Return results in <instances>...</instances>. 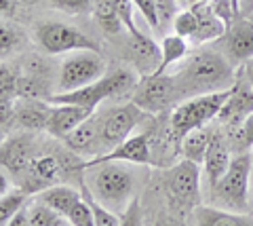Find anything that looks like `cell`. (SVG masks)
Instances as JSON below:
<instances>
[{
	"label": "cell",
	"mask_w": 253,
	"mask_h": 226,
	"mask_svg": "<svg viewBox=\"0 0 253 226\" xmlns=\"http://www.w3.org/2000/svg\"><path fill=\"white\" fill-rule=\"evenodd\" d=\"M173 76L175 83V102L207 95V93L226 91L234 87L236 74L230 59L219 51H196L190 55Z\"/></svg>",
	"instance_id": "cell-1"
},
{
	"label": "cell",
	"mask_w": 253,
	"mask_h": 226,
	"mask_svg": "<svg viewBox=\"0 0 253 226\" xmlns=\"http://www.w3.org/2000/svg\"><path fill=\"white\" fill-rule=\"evenodd\" d=\"M83 169H95L89 190L93 197L104 207L112 209L114 214L121 216L131 201L135 199V178L126 167L121 165V161H108L97 163V165H83Z\"/></svg>",
	"instance_id": "cell-2"
},
{
	"label": "cell",
	"mask_w": 253,
	"mask_h": 226,
	"mask_svg": "<svg viewBox=\"0 0 253 226\" xmlns=\"http://www.w3.org/2000/svg\"><path fill=\"white\" fill-rule=\"evenodd\" d=\"M230 91L232 89L207 93V95H196V97L184 99V102H179L173 108L169 127H171L173 139L177 142V148H179L181 137H184L188 131L207 127L213 119H217L221 108H224L228 97H230Z\"/></svg>",
	"instance_id": "cell-3"
},
{
	"label": "cell",
	"mask_w": 253,
	"mask_h": 226,
	"mask_svg": "<svg viewBox=\"0 0 253 226\" xmlns=\"http://www.w3.org/2000/svg\"><path fill=\"white\" fill-rule=\"evenodd\" d=\"M251 165H253V157L249 152L236 154V157H232L228 171L213 184L215 197L224 205V209H232V212H245L247 209Z\"/></svg>",
	"instance_id": "cell-4"
},
{
	"label": "cell",
	"mask_w": 253,
	"mask_h": 226,
	"mask_svg": "<svg viewBox=\"0 0 253 226\" xmlns=\"http://www.w3.org/2000/svg\"><path fill=\"white\" fill-rule=\"evenodd\" d=\"M146 112L133 102L116 104L106 114H101V131H99V154H106L121 146L126 137L133 136L135 127L146 119ZM97 154V157H99ZM95 159V157H93Z\"/></svg>",
	"instance_id": "cell-5"
},
{
	"label": "cell",
	"mask_w": 253,
	"mask_h": 226,
	"mask_svg": "<svg viewBox=\"0 0 253 226\" xmlns=\"http://www.w3.org/2000/svg\"><path fill=\"white\" fill-rule=\"evenodd\" d=\"M101 76H106V61L97 51L93 49L74 51L63 59V64L59 68L57 87H59V93L74 91L99 81Z\"/></svg>",
	"instance_id": "cell-6"
},
{
	"label": "cell",
	"mask_w": 253,
	"mask_h": 226,
	"mask_svg": "<svg viewBox=\"0 0 253 226\" xmlns=\"http://www.w3.org/2000/svg\"><path fill=\"white\" fill-rule=\"evenodd\" d=\"M34 38L38 46L49 53V55H61V53H74L83 49H93L97 51V46L86 34H83L81 30H76L68 23L59 21H46L41 23L34 30Z\"/></svg>",
	"instance_id": "cell-7"
},
{
	"label": "cell",
	"mask_w": 253,
	"mask_h": 226,
	"mask_svg": "<svg viewBox=\"0 0 253 226\" xmlns=\"http://www.w3.org/2000/svg\"><path fill=\"white\" fill-rule=\"evenodd\" d=\"M131 102L146 114H161L171 102H175V83L171 74H146L141 76Z\"/></svg>",
	"instance_id": "cell-8"
},
{
	"label": "cell",
	"mask_w": 253,
	"mask_h": 226,
	"mask_svg": "<svg viewBox=\"0 0 253 226\" xmlns=\"http://www.w3.org/2000/svg\"><path fill=\"white\" fill-rule=\"evenodd\" d=\"M167 190L171 199L184 209H194L201 205V167L199 163L181 159L171 167L167 176Z\"/></svg>",
	"instance_id": "cell-9"
},
{
	"label": "cell",
	"mask_w": 253,
	"mask_h": 226,
	"mask_svg": "<svg viewBox=\"0 0 253 226\" xmlns=\"http://www.w3.org/2000/svg\"><path fill=\"white\" fill-rule=\"evenodd\" d=\"M66 165L53 154H34L30 165L23 171V184L28 186L26 192H41L53 184H59V178L63 176Z\"/></svg>",
	"instance_id": "cell-10"
},
{
	"label": "cell",
	"mask_w": 253,
	"mask_h": 226,
	"mask_svg": "<svg viewBox=\"0 0 253 226\" xmlns=\"http://www.w3.org/2000/svg\"><path fill=\"white\" fill-rule=\"evenodd\" d=\"M34 131H23L2 139L0 144V167L13 176H21L34 157Z\"/></svg>",
	"instance_id": "cell-11"
},
{
	"label": "cell",
	"mask_w": 253,
	"mask_h": 226,
	"mask_svg": "<svg viewBox=\"0 0 253 226\" xmlns=\"http://www.w3.org/2000/svg\"><path fill=\"white\" fill-rule=\"evenodd\" d=\"M108 161H121V163H135V165H150L152 163V146H150V136L148 134H133L126 137L121 146L106 154L91 159L84 165H97V163H108Z\"/></svg>",
	"instance_id": "cell-12"
},
{
	"label": "cell",
	"mask_w": 253,
	"mask_h": 226,
	"mask_svg": "<svg viewBox=\"0 0 253 226\" xmlns=\"http://www.w3.org/2000/svg\"><path fill=\"white\" fill-rule=\"evenodd\" d=\"M253 112V87L251 83L245 79L239 72L234 81V87L230 91V97L221 108V112L217 119H221V123H226L228 127H236L245 121V116H249Z\"/></svg>",
	"instance_id": "cell-13"
},
{
	"label": "cell",
	"mask_w": 253,
	"mask_h": 226,
	"mask_svg": "<svg viewBox=\"0 0 253 226\" xmlns=\"http://www.w3.org/2000/svg\"><path fill=\"white\" fill-rule=\"evenodd\" d=\"M93 112L95 110H89V108H83V106H74V104H51L49 123H46L44 131L57 139H66L78 125L84 123Z\"/></svg>",
	"instance_id": "cell-14"
},
{
	"label": "cell",
	"mask_w": 253,
	"mask_h": 226,
	"mask_svg": "<svg viewBox=\"0 0 253 226\" xmlns=\"http://www.w3.org/2000/svg\"><path fill=\"white\" fill-rule=\"evenodd\" d=\"M230 161H232L230 142H228L226 136L221 134V131H213L211 139H209L207 154H205V161H203L205 176H207V180H209L211 186L228 171V167H230Z\"/></svg>",
	"instance_id": "cell-15"
},
{
	"label": "cell",
	"mask_w": 253,
	"mask_h": 226,
	"mask_svg": "<svg viewBox=\"0 0 253 226\" xmlns=\"http://www.w3.org/2000/svg\"><path fill=\"white\" fill-rule=\"evenodd\" d=\"M196 13V30L190 41L196 45H205V43H213L219 41L221 36L228 32V23L217 15V11L211 6V2H203V4H194Z\"/></svg>",
	"instance_id": "cell-16"
},
{
	"label": "cell",
	"mask_w": 253,
	"mask_h": 226,
	"mask_svg": "<svg viewBox=\"0 0 253 226\" xmlns=\"http://www.w3.org/2000/svg\"><path fill=\"white\" fill-rule=\"evenodd\" d=\"M194 226H253V214L232 212L215 205H196L192 209Z\"/></svg>",
	"instance_id": "cell-17"
},
{
	"label": "cell",
	"mask_w": 253,
	"mask_h": 226,
	"mask_svg": "<svg viewBox=\"0 0 253 226\" xmlns=\"http://www.w3.org/2000/svg\"><path fill=\"white\" fill-rule=\"evenodd\" d=\"M99 131H101V114H91L84 123H81L78 127L70 134L63 142L70 150H74L78 154H97L99 152Z\"/></svg>",
	"instance_id": "cell-18"
},
{
	"label": "cell",
	"mask_w": 253,
	"mask_h": 226,
	"mask_svg": "<svg viewBox=\"0 0 253 226\" xmlns=\"http://www.w3.org/2000/svg\"><path fill=\"white\" fill-rule=\"evenodd\" d=\"M51 104L44 99H21L15 104V123L26 131H44Z\"/></svg>",
	"instance_id": "cell-19"
},
{
	"label": "cell",
	"mask_w": 253,
	"mask_h": 226,
	"mask_svg": "<svg viewBox=\"0 0 253 226\" xmlns=\"http://www.w3.org/2000/svg\"><path fill=\"white\" fill-rule=\"evenodd\" d=\"M131 55L135 70L141 76L154 74L158 64H161V46H156L148 36L137 34L131 36Z\"/></svg>",
	"instance_id": "cell-20"
},
{
	"label": "cell",
	"mask_w": 253,
	"mask_h": 226,
	"mask_svg": "<svg viewBox=\"0 0 253 226\" xmlns=\"http://www.w3.org/2000/svg\"><path fill=\"white\" fill-rule=\"evenodd\" d=\"M36 201L49 205L51 209H55V212L61 214L63 218H68V214L72 212V207L81 201V190L72 188V186H66V184H53L49 188L38 192Z\"/></svg>",
	"instance_id": "cell-21"
},
{
	"label": "cell",
	"mask_w": 253,
	"mask_h": 226,
	"mask_svg": "<svg viewBox=\"0 0 253 226\" xmlns=\"http://www.w3.org/2000/svg\"><path fill=\"white\" fill-rule=\"evenodd\" d=\"M228 53L234 61L245 64L253 59V21H239L228 36Z\"/></svg>",
	"instance_id": "cell-22"
},
{
	"label": "cell",
	"mask_w": 253,
	"mask_h": 226,
	"mask_svg": "<svg viewBox=\"0 0 253 226\" xmlns=\"http://www.w3.org/2000/svg\"><path fill=\"white\" fill-rule=\"evenodd\" d=\"M209 139H211V134L205 127L188 131V134L181 137V142H179L181 157L188 159V161H192V163H199V165H203L205 154H207V148H209Z\"/></svg>",
	"instance_id": "cell-23"
},
{
	"label": "cell",
	"mask_w": 253,
	"mask_h": 226,
	"mask_svg": "<svg viewBox=\"0 0 253 226\" xmlns=\"http://www.w3.org/2000/svg\"><path fill=\"white\" fill-rule=\"evenodd\" d=\"M188 55V41L177 34H167L161 43V64L154 74H167L173 64H179Z\"/></svg>",
	"instance_id": "cell-24"
},
{
	"label": "cell",
	"mask_w": 253,
	"mask_h": 226,
	"mask_svg": "<svg viewBox=\"0 0 253 226\" xmlns=\"http://www.w3.org/2000/svg\"><path fill=\"white\" fill-rule=\"evenodd\" d=\"M26 45V32L11 21L0 19V64L17 55Z\"/></svg>",
	"instance_id": "cell-25"
},
{
	"label": "cell",
	"mask_w": 253,
	"mask_h": 226,
	"mask_svg": "<svg viewBox=\"0 0 253 226\" xmlns=\"http://www.w3.org/2000/svg\"><path fill=\"white\" fill-rule=\"evenodd\" d=\"M53 97L49 79L44 76H34L23 72L17 79V99H44L49 102Z\"/></svg>",
	"instance_id": "cell-26"
},
{
	"label": "cell",
	"mask_w": 253,
	"mask_h": 226,
	"mask_svg": "<svg viewBox=\"0 0 253 226\" xmlns=\"http://www.w3.org/2000/svg\"><path fill=\"white\" fill-rule=\"evenodd\" d=\"M93 13H95V19H97L101 30L108 34H116L125 28L121 13H118L112 0H93Z\"/></svg>",
	"instance_id": "cell-27"
},
{
	"label": "cell",
	"mask_w": 253,
	"mask_h": 226,
	"mask_svg": "<svg viewBox=\"0 0 253 226\" xmlns=\"http://www.w3.org/2000/svg\"><path fill=\"white\" fill-rule=\"evenodd\" d=\"M81 194H83V199L86 201V205H89L91 209V214H93V224L95 226H121V216L114 214L112 209H108L99 203L97 199L93 197V192L89 190V186L84 184V180L81 182Z\"/></svg>",
	"instance_id": "cell-28"
},
{
	"label": "cell",
	"mask_w": 253,
	"mask_h": 226,
	"mask_svg": "<svg viewBox=\"0 0 253 226\" xmlns=\"http://www.w3.org/2000/svg\"><path fill=\"white\" fill-rule=\"evenodd\" d=\"M28 222L30 226H61L63 216L57 214L55 209H51L49 205L36 201V205L28 207Z\"/></svg>",
	"instance_id": "cell-29"
},
{
	"label": "cell",
	"mask_w": 253,
	"mask_h": 226,
	"mask_svg": "<svg viewBox=\"0 0 253 226\" xmlns=\"http://www.w3.org/2000/svg\"><path fill=\"white\" fill-rule=\"evenodd\" d=\"M28 201V192H9L4 197H0V226H6L9 220L19 212L21 207H26Z\"/></svg>",
	"instance_id": "cell-30"
},
{
	"label": "cell",
	"mask_w": 253,
	"mask_h": 226,
	"mask_svg": "<svg viewBox=\"0 0 253 226\" xmlns=\"http://www.w3.org/2000/svg\"><path fill=\"white\" fill-rule=\"evenodd\" d=\"M17 72L9 66L0 64V102H15L17 99Z\"/></svg>",
	"instance_id": "cell-31"
},
{
	"label": "cell",
	"mask_w": 253,
	"mask_h": 226,
	"mask_svg": "<svg viewBox=\"0 0 253 226\" xmlns=\"http://www.w3.org/2000/svg\"><path fill=\"white\" fill-rule=\"evenodd\" d=\"M196 30V13L190 9V11H179L173 19V34H177L181 38H192Z\"/></svg>",
	"instance_id": "cell-32"
},
{
	"label": "cell",
	"mask_w": 253,
	"mask_h": 226,
	"mask_svg": "<svg viewBox=\"0 0 253 226\" xmlns=\"http://www.w3.org/2000/svg\"><path fill=\"white\" fill-rule=\"evenodd\" d=\"M154 11L158 19V30L173 26V19L177 15V0H154Z\"/></svg>",
	"instance_id": "cell-33"
},
{
	"label": "cell",
	"mask_w": 253,
	"mask_h": 226,
	"mask_svg": "<svg viewBox=\"0 0 253 226\" xmlns=\"http://www.w3.org/2000/svg\"><path fill=\"white\" fill-rule=\"evenodd\" d=\"M66 220L70 222V226H95L93 224V214H91L89 205H86V201L83 199V194H81V201L72 207V212L68 214Z\"/></svg>",
	"instance_id": "cell-34"
},
{
	"label": "cell",
	"mask_w": 253,
	"mask_h": 226,
	"mask_svg": "<svg viewBox=\"0 0 253 226\" xmlns=\"http://www.w3.org/2000/svg\"><path fill=\"white\" fill-rule=\"evenodd\" d=\"M51 4L70 15H86L93 11V0H51Z\"/></svg>",
	"instance_id": "cell-35"
},
{
	"label": "cell",
	"mask_w": 253,
	"mask_h": 226,
	"mask_svg": "<svg viewBox=\"0 0 253 226\" xmlns=\"http://www.w3.org/2000/svg\"><path fill=\"white\" fill-rule=\"evenodd\" d=\"M114 6L118 9V13H121V19L125 23V28L131 32V36H137L139 30L135 28V21H133V0H112Z\"/></svg>",
	"instance_id": "cell-36"
},
{
	"label": "cell",
	"mask_w": 253,
	"mask_h": 226,
	"mask_svg": "<svg viewBox=\"0 0 253 226\" xmlns=\"http://www.w3.org/2000/svg\"><path fill=\"white\" fill-rule=\"evenodd\" d=\"M121 226H144V214L137 199H133L131 205L121 214Z\"/></svg>",
	"instance_id": "cell-37"
},
{
	"label": "cell",
	"mask_w": 253,
	"mask_h": 226,
	"mask_svg": "<svg viewBox=\"0 0 253 226\" xmlns=\"http://www.w3.org/2000/svg\"><path fill=\"white\" fill-rule=\"evenodd\" d=\"M133 4L139 9V13L144 15V19L148 21V26L152 30H158V19L154 11V0H133Z\"/></svg>",
	"instance_id": "cell-38"
},
{
	"label": "cell",
	"mask_w": 253,
	"mask_h": 226,
	"mask_svg": "<svg viewBox=\"0 0 253 226\" xmlns=\"http://www.w3.org/2000/svg\"><path fill=\"white\" fill-rule=\"evenodd\" d=\"M239 137H241V146L243 148H251L253 146V112L249 116H245V121L241 123Z\"/></svg>",
	"instance_id": "cell-39"
},
{
	"label": "cell",
	"mask_w": 253,
	"mask_h": 226,
	"mask_svg": "<svg viewBox=\"0 0 253 226\" xmlns=\"http://www.w3.org/2000/svg\"><path fill=\"white\" fill-rule=\"evenodd\" d=\"M15 121V102H0V129L9 127Z\"/></svg>",
	"instance_id": "cell-40"
},
{
	"label": "cell",
	"mask_w": 253,
	"mask_h": 226,
	"mask_svg": "<svg viewBox=\"0 0 253 226\" xmlns=\"http://www.w3.org/2000/svg\"><path fill=\"white\" fill-rule=\"evenodd\" d=\"M17 11V0H0V19H9Z\"/></svg>",
	"instance_id": "cell-41"
},
{
	"label": "cell",
	"mask_w": 253,
	"mask_h": 226,
	"mask_svg": "<svg viewBox=\"0 0 253 226\" xmlns=\"http://www.w3.org/2000/svg\"><path fill=\"white\" fill-rule=\"evenodd\" d=\"M6 226H30V222H28V207H21L19 212L9 220Z\"/></svg>",
	"instance_id": "cell-42"
},
{
	"label": "cell",
	"mask_w": 253,
	"mask_h": 226,
	"mask_svg": "<svg viewBox=\"0 0 253 226\" xmlns=\"http://www.w3.org/2000/svg\"><path fill=\"white\" fill-rule=\"evenodd\" d=\"M154 226H186L181 220H177V218H171V216H163L158 218V220L154 222Z\"/></svg>",
	"instance_id": "cell-43"
},
{
	"label": "cell",
	"mask_w": 253,
	"mask_h": 226,
	"mask_svg": "<svg viewBox=\"0 0 253 226\" xmlns=\"http://www.w3.org/2000/svg\"><path fill=\"white\" fill-rule=\"evenodd\" d=\"M9 190H11V180H9V176H6L4 171H0V197L9 194Z\"/></svg>",
	"instance_id": "cell-44"
},
{
	"label": "cell",
	"mask_w": 253,
	"mask_h": 226,
	"mask_svg": "<svg viewBox=\"0 0 253 226\" xmlns=\"http://www.w3.org/2000/svg\"><path fill=\"white\" fill-rule=\"evenodd\" d=\"M241 74L247 79L249 83H251V87H253V59H249V61H245L243 64V68H241Z\"/></svg>",
	"instance_id": "cell-45"
},
{
	"label": "cell",
	"mask_w": 253,
	"mask_h": 226,
	"mask_svg": "<svg viewBox=\"0 0 253 226\" xmlns=\"http://www.w3.org/2000/svg\"><path fill=\"white\" fill-rule=\"evenodd\" d=\"M230 4H232V11H234V15L241 11V0H230Z\"/></svg>",
	"instance_id": "cell-46"
},
{
	"label": "cell",
	"mask_w": 253,
	"mask_h": 226,
	"mask_svg": "<svg viewBox=\"0 0 253 226\" xmlns=\"http://www.w3.org/2000/svg\"><path fill=\"white\" fill-rule=\"evenodd\" d=\"M17 2H21V4H28V6H32V4H38L41 0H17Z\"/></svg>",
	"instance_id": "cell-47"
},
{
	"label": "cell",
	"mask_w": 253,
	"mask_h": 226,
	"mask_svg": "<svg viewBox=\"0 0 253 226\" xmlns=\"http://www.w3.org/2000/svg\"><path fill=\"white\" fill-rule=\"evenodd\" d=\"M194 4H203V2H211V0H192Z\"/></svg>",
	"instance_id": "cell-48"
},
{
	"label": "cell",
	"mask_w": 253,
	"mask_h": 226,
	"mask_svg": "<svg viewBox=\"0 0 253 226\" xmlns=\"http://www.w3.org/2000/svg\"><path fill=\"white\" fill-rule=\"evenodd\" d=\"M0 144H2V139H0Z\"/></svg>",
	"instance_id": "cell-49"
},
{
	"label": "cell",
	"mask_w": 253,
	"mask_h": 226,
	"mask_svg": "<svg viewBox=\"0 0 253 226\" xmlns=\"http://www.w3.org/2000/svg\"><path fill=\"white\" fill-rule=\"evenodd\" d=\"M61 226H66V224H61Z\"/></svg>",
	"instance_id": "cell-50"
}]
</instances>
